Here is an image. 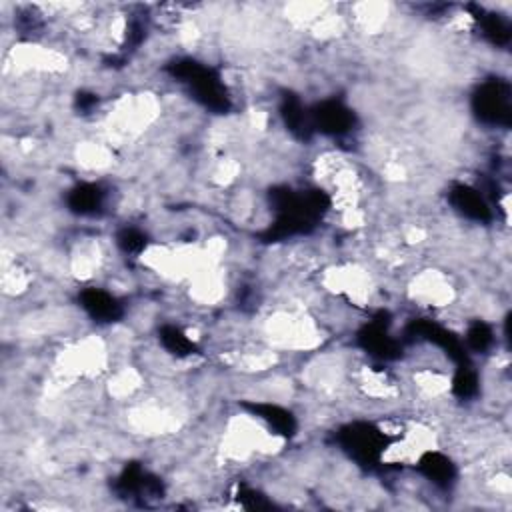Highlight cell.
<instances>
[{
	"instance_id": "cell-1",
	"label": "cell",
	"mask_w": 512,
	"mask_h": 512,
	"mask_svg": "<svg viewBox=\"0 0 512 512\" xmlns=\"http://www.w3.org/2000/svg\"><path fill=\"white\" fill-rule=\"evenodd\" d=\"M408 298L422 308H446L456 298V288L450 276L436 268H426L416 272L406 284Z\"/></svg>"
}]
</instances>
